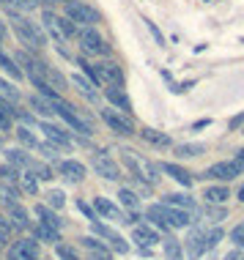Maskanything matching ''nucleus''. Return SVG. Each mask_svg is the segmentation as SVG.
Returning <instances> with one entry per match:
<instances>
[{
	"mask_svg": "<svg viewBox=\"0 0 244 260\" xmlns=\"http://www.w3.org/2000/svg\"><path fill=\"white\" fill-rule=\"evenodd\" d=\"M3 153H6V161H9L11 167H17L19 173H22V170H30L33 159H30V153H27L22 145H19V148H6Z\"/></svg>",
	"mask_w": 244,
	"mask_h": 260,
	"instance_id": "nucleus-19",
	"label": "nucleus"
},
{
	"mask_svg": "<svg viewBox=\"0 0 244 260\" xmlns=\"http://www.w3.org/2000/svg\"><path fill=\"white\" fill-rule=\"evenodd\" d=\"M58 173L64 175V178H69L72 184H80L82 178H85V165L77 159H60L58 161Z\"/></svg>",
	"mask_w": 244,
	"mask_h": 260,
	"instance_id": "nucleus-17",
	"label": "nucleus"
},
{
	"mask_svg": "<svg viewBox=\"0 0 244 260\" xmlns=\"http://www.w3.org/2000/svg\"><path fill=\"white\" fill-rule=\"evenodd\" d=\"M27 107L36 112V115H41V121H44V118H52V115H55L52 102L47 99V96H41V93H33L30 99H27Z\"/></svg>",
	"mask_w": 244,
	"mask_h": 260,
	"instance_id": "nucleus-24",
	"label": "nucleus"
},
{
	"mask_svg": "<svg viewBox=\"0 0 244 260\" xmlns=\"http://www.w3.org/2000/svg\"><path fill=\"white\" fill-rule=\"evenodd\" d=\"M140 137L148 145H154V148H170L173 145V140L167 137L165 132H157V129H140Z\"/></svg>",
	"mask_w": 244,
	"mask_h": 260,
	"instance_id": "nucleus-30",
	"label": "nucleus"
},
{
	"mask_svg": "<svg viewBox=\"0 0 244 260\" xmlns=\"http://www.w3.org/2000/svg\"><path fill=\"white\" fill-rule=\"evenodd\" d=\"M90 230H94V236L104 238V241H107V247H113L115 252H121V255H124V252H129V244L124 241V238L118 236L115 230L110 228V224H104L102 219H94V222H90Z\"/></svg>",
	"mask_w": 244,
	"mask_h": 260,
	"instance_id": "nucleus-10",
	"label": "nucleus"
},
{
	"mask_svg": "<svg viewBox=\"0 0 244 260\" xmlns=\"http://www.w3.org/2000/svg\"><path fill=\"white\" fill-rule=\"evenodd\" d=\"M14 3H17V11H36L41 0H14Z\"/></svg>",
	"mask_w": 244,
	"mask_h": 260,
	"instance_id": "nucleus-48",
	"label": "nucleus"
},
{
	"mask_svg": "<svg viewBox=\"0 0 244 260\" xmlns=\"http://www.w3.org/2000/svg\"><path fill=\"white\" fill-rule=\"evenodd\" d=\"M99 118L104 121V126H107L110 132H115L118 137L135 135V121H132L127 112H121L115 107H104V110H99Z\"/></svg>",
	"mask_w": 244,
	"mask_h": 260,
	"instance_id": "nucleus-6",
	"label": "nucleus"
},
{
	"mask_svg": "<svg viewBox=\"0 0 244 260\" xmlns=\"http://www.w3.org/2000/svg\"><path fill=\"white\" fill-rule=\"evenodd\" d=\"M0 9L9 11V14H17V3L14 0H0Z\"/></svg>",
	"mask_w": 244,
	"mask_h": 260,
	"instance_id": "nucleus-52",
	"label": "nucleus"
},
{
	"mask_svg": "<svg viewBox=\"0 0 244 260\" xmlns=\"http://www.w3.org/2000/svg\"><path fill=\"white\" fill-rule=\"evenodd\" d=\"M6 216L11 219V224L17 230H25V228H30V224H33L30 219H27V211L22 208V203H14V206H9V208H6Z\"/></svg>",
	"mask_w": 244,
	"mask_h": 260,
	"instance_id": "nucleus-26",
	"label": "nucleus"
},
{
	"mask_svg": "<svg viewBox=\"0 0 244 260\" xmlns=\"http://www.w3.org/2000/svg\"><path fill=\"white\" fill-rule=\"evenodd\" d=\"M80 241H82V247H85V252H88L90 260H113V252H110V247H107L104 241H99V238L85 236V238H80Z\"/></svg>",
	"mask_w": 244,
	"mask_h": 260,
	"instance_id": "nucleus-16",
	"label": "nucleus"
},
{
	"mask_svg": "<svg viewBox=\"0 0 244 260\" xmlns=\"http://www.w3.org/2000/svg\"><path fill=\"white\" fill-rule=\"evenodd\" d=\"M64 17H69L77 27H96V22H99V11L90 9L85 0H69V3H64Z\"/></svg>",
	"mask_w": 244,
	"mask_h": 260,
	"instance_id": "nucleus-5",
	"label": "nucleus"
},
{
	"mask_svg": "<svg viewBox=\"0 0 244 260\" xmlns=\"http://www.w3.org/2000/svg\"><path fill=\"white\" fill-rule=\"evenodd\" d=\"M30 230H33V236H36V241H44V244H58L60 241V230H55V228H47V224H30Z\"/></svg>",
	"mask_w": 244,
	"mask_h": 260,
	"instance_id": "nucleus-31",
	"label": "nucleus"
},
{
	"mask_svg": "<svg viewBox=\"0 0 244 260\" xmlns=\"http://www.w3.org/2000/svg\"><path fill=\"white\" fill-rule=\"evenodd\" d=\"M203 233H206V230L192 228V230H190V236H187L184 247H187V255H190V260H198V257L206 252V238H203Z\"/></svg>",
	"mask_w": 244,
	"mask_h": 260,
	"instance_id": "nucleus-18",
	"label": "nucleus"
},
{
	"mask_svg": "<svg viewBox=\"0 0 244 260\" xmlns=\"http://www.w3.org/2000/svg\"><path fill=\"white\" fill-rule=\"evenodd\" d=\"M231 241L236 244V247H244V222L236 224V228L231 230Z\"/></svg>",
	"mask_w": 244,
	"mask_h": 260,
	"instance_id": "nucleus-49",
	"label": "nucleus"
},
{
	"mask_svg": "<svg viewBox=\"0 0 244 260\" xmlns=\"http://www.w3.org/2000/svg\"><path fill=\"white\" fill-rule=\"evenodd\" d=\"M44 33H50L47 39H52L55 44H58V52L69 58V50H66L69 39L64 36V30H60V14H55V11H50V9L44 11Z\"/></svg>",
	"mask_w": 244,
	"mask_h": 260,
	"instance_id": "nucleus-9",
	"label": "nucleus"
},
{
	"mask_svg": "<svg viewBox=\"0 0 244 260\" xmlns=\"http://www.w3.org/2000/svg\"><path fill=\"white\" fill-rule=\"evenodd\" d=\"M14 135H17V140H19V145H22L25 151H36L39 140H36V135H33V132L27 129V126H19V129L14 132Z\"/></svg>",
	"mask_w": 244,
	"mask_h": 260,
	"instance_id": "nucleus-37",
	"label": "nucleus"
},
{
	"mask_svg": "<svg viewBox=\"0 0 244 260\" xmlns=\"http://www.w3.org/2000/svg\"><path fill=\"white\" fill-rule=\"evenodd\" d=\"M203 198H206V206H225L231 194H228V186H208Z\"/></svg>",
	"mask_w": 244,
	"mask_h": 260,
	"instance_id": "nucleus-33",
	"label": "nucleus"
},
{
	"mask_svg": "<svg viewBox=\"0 0 244 260\" xmlns=\"http://www.w3.org/2000/svg\"><path fill=\"white\" fill-rule=\"evenodd\" d=\"M0 99L17 107V104L22 102V90L17 88V82H14V80H6V77H0Z\"/></svg>",
	"mask_w": 244,
	"mask_h": 260,
	"instance_id": "nucleus-22",
	"label": "nucleus"
},
{
	"mask_svg": "<svg viewBox=\"0 0 244 260\" xmlns=\"http://www.w3.org/2000/svg\"><path fill=\"white\" fill-rule=\"evenodd\" d=\"M233 165H236V167H239V170L244 173V148H241V151H236V156H233Z\"/></svg>",
	"mask_w": 244,
	"mask_h": 260,
	"instance_id": "nucleus-53",
	"label": "nucleus"
},
{
	"mask_svg": "<svg viewBox=\"0 0 244 260\" xmlns=\"http://www.w3.org/2000/svg\"><path fill=\"white\" fill-rule=\"evenodd\" d=\"M14 233H17V228L11 224V219L6 214H0V236H6V238H11Z\"/></svg>",
	"mask_w": 244,
	"mask_h": 260,
	"instance_id": "nucleus-47",
	"label": "nucleus"
},
{
	"mask_svg": "<svg viewBox=\"0 0 244 260\" xmlns=\"http://www.w3.org/2000/svg\"><path fill=\"white\" fill-rule=\"evenodd\" d=\"M44 198H47V206H50L52 211L66 208V194L60 192V189H52V192H47V194H44Z\"/></svg>",
	"mask_w": 244,
	"mask_h": 260,
	"instance_id": "nucleus-40",
	"label": "nucleus"
},
{
	"mask_svg": "<svg viewBox=\"0 0 244 260\" xmlns=\"http://www.w3.org/2000/svg\"><path fill=\"white\" fill-rule=\"evenodd\" d=\"M200 153H206V145H200V143H181V145H176V156H181V159H192V156H200Z\"/></svg>",
	"mask_w": 244,
	"mask_h": 260,
	"instance_id": "nucleus-36",
	"label": "nucleus"
},
{
	"mask_svg": "<svg viewBox=\"0 0 244 260\" xmlns=\"http://www.w3.org/2000/svg\"><path fill=\"white\" fill-rule=\"evenodd\" d=\"M162 252H165V260H184V247H181V241H176V238H165Z\"/></svg>",
	"mask_w": 244,
	"mask_h": 260,
	"instance_id": "nucleus-35",
	"label": "nucleus"
},
{
	"mask_svg": "<svg viewBox=\"0 0 244 260\" xmlns=\"http://www.w3.org/2000/svg\"><path fill=\"white\" fill-rule=\"evenodd\" d=\"M6 260H25V257H22V255H19V252H17V249H14V247H11V249H9V257H6Z\"/></svg>",
	"mask_w": 244,
	"mask_h": 260,
	"instance_id": "nucleus-55",
	"label": "nucleus"
},
{
	"mask_svg": "<svg viewBox=\"0 0 244 260\" xmlns=\"http://www.w3.org/2000/svg\"><path fill=\"white\" fill-rule=\"evenodd\" d=\"M118 203H121L127 211H137V206H140V200H137L135 189H121L118 192Z\"/></svg>",
	"mask_w": 244,
	"mask_h": 260,
	"instance_id": "nucleus-38",
	"label": "nucleus"
},
{
	"mask_svg": "<svg viewBox=\"0 0 244 260\" xmlns=\"http://www.w3.org/2000/svg\"><path fill=\"white\" fill-rule=\"evenodd\" d=\"M36 151L41 153V156H47V159H58V153H60V151L55 148L52 143H47V140H44V143H39V145H36Z\"/></svg>",
	"mask_w": 244,
	"mask_h": 260,
	"instance_id": "nucleus-46",
	"label": "nucleus"
},
{
	"mask_svg": "<svg viewBox=\"0 0 244 260\" xmlns=\"http://www.w3.org/2000/svg\"><path fill=\"white\" fill-rule=\"evenodd\" d=\"M94 211L99 214V219H113V222H124V224H127V214H124V208L115 206V203L107 200V198H96L94 200Z\"/></svg>",
	"mask_w": 244,
	"mask_h": 260,
	"instance_id": "nucleus-12",
	"label": "nucleus"
},
{
	"mask_svg": "<svg viewBox=\"0 0 244 260\" xmlns=\"http://www.w3.org/2000/svg\"><path fill=\"white\" fill-rule=\"evenodd\" d=\"M27 173H33L39 181L55 178V175H52V167H50V165H41V161H36V159H33V165H30V170H27Z\"/></svg>",
	"mask_w": 244,
	"mask_h": 260,
	"instance_id": "nucleus-41",
	"label": "nucleus"
},
{
	"mask_svg": "<svg viewBox=\"0 0 244 260\" xmlns=\"http://www.w3.org/2000/svg\"><path fill=\"white\" fill-rule=\"evenodd\" d=\"M39 129H41V135H44L47 143H52L55 148H58L60 153H69L74 148V137H72V132H66V129H60V126H55L50 121H39Z\"/></svg>",
	"mask_w": 244,
	"mask_h": 260,
	"instance_id": "nucleus-7",
	"label": "nucleus"
},
{
	"mask_svg": "<svg viewBox=\"0 0 244 260\" xmlns=\"http://www.w3.org/2000/svg\"><path fill=\"white\" fill-rule=\"evenodd\" d=\"M17 189L22 194H39V178L33 173L22 170V173H19V178H17Z\"/></svg>",
	"mask_w": 244,
	"mask_h": 260,
	"instance_id": "nucleus-32",
	"label": "nucleus"
},
{
	"mask_svg": "<svg viewBox=\"0 0 244 260\" xmlns=\"http://www.w3.org/2000/svg\"><path fill=\"white\" fill-rule=\"evenodd\" d=\"M0 148H3V132H0Z\"/></svg>",
	"mask_w": 244,
	"mask_h": 260,
	"instance_id": "nucleus-59",
	"label": "nucleus"
},
{
	"mask_svg": "<svg viewBox=\"0 0 244 260\" xmlns=\"http://www.w3.org/2000/svg\"><path fill=\"white\" fill-rule=\"evenodd\" d=\"M33 214L39 216V222L41 224H47V228H55V230H64V219H60L55 211L47 206V203H39L36 208H33Z\"/></svg>",
	"mask_w": 244,
	"mask_h": 260,
	"instance_id": "nucleus-20",
	"label": "nucleus"
},
{
	"mask_svg": "<svg viewBox=\"0 0 244 260\" xmlns=\"http://www.w3.org/2000/svg\"><path fill=\"white\" fill-rule=\"evenodd\" d=\"M104 99L110 102V107H115V110H121V112H127V115H129L132 102H129L127 90H124L121 85H104Z\"/></svg>",
	"mask_w": 244,
	"mask_h": 260,
	"instance_id": "nucleus-15",
	"label": "nucleus"
},
{
	"mask_svg": "<svg viewBox=\"0 0 244 260\" xmlns=\"http://www.w3.org/2000/svg\"><path fill=\"white\" fill-rule=\"evenodd\" d=\"M239 200L244 203V186H241V192H239Z\"/></svg>",
	"mask_w": 244,
	"mask_h": 260,
	"instance_id": "nucleus-58",
	"label": "nucleus"
},
{
	"mask_svg": "<svg viewBox=\"0 0 244 260\" xmlns=\"http://www.w3.org/2000/svg\"><path fill=\"white\" fill-rule=\"evenodd\" d=\"M17 178H19V170H17V167H11L9 161H6V165L0 167V181H9V184H17Z\"/></svg>",
	"mask_w": 244,
	"mask_h": 260,
	"instance_id": "nucleus-43",
	"label": "nucleus"
},
{
	"mask_svg": "<svg viewBox=\"0 0 244 260\" xmlns=\"http://www.w3.org/2000/svg\"><path fill=\"white\" fill-rule=\"evenodd\" d=\"M96 72H99V82H102V85H121L124 88V72H121L118 63L99 60V63H96Z\"/></svg>",
	"mask_w": 244,
	"mask_h": 260,
	"instance_id": "nucleus-11",
	"label": "nucleus"
},
{
	"mask_svg": "<svg viewBox=\"0 0 244 260\" xmlns=\"http://www.w3.org/2000/svg\"><path fill=\"white\" fill-rule=\"evenodd\" d=\"M239 260H244V255H241V257H239Z\"/></svg>",
	"mask_w": 244,
	"mask_h": 260,
	"instance_id": "nucleus-61",
	"label": "nucleus"
},
{
	"mask_svg": "<svg viewBox=\"0 0 244 260\" xmlns=\"http://www.w3.org/2000/svg\"><path fill=\"white\" fill-rule=\"evenodd\" d=\"M148 30H151V33H154V39L159 41V44H165V39H162V33H159V30H157V25H154V22H148Z\"/></svg>",
	"mask_w": 244,
	"mask_h": 260,
	"instance_id": "nucleus-54",
	"label": "nucleus"
},
{
	"mask_svg": "<svg viewBox=\"0 0 244 260\" xmlns=\"http://www.w3.org/2000/svg\"><path fill=\"white\" fill-rule=\"evenodd\" d=\"M132 238L137 241V247H140L143 252H148L154 244H159V233L154 228H148V224H143V222L132 228Z\"/></svg>",
	"mask_w": 244,
	"mask_h": 260,
	"instance_id": "nucleus-14",
	"label": "nucleus"
},
{
	"mask_svg": "<svg viewBox=\"0 0 244 260\" xmlns=\"http://www.w3.org/2000/svg\"><path fill=\"white\" fill-rule=\"evenodd\" d=\"M77 44H80V52L88 55V58H104V55L110 52V44L102 39V33L96 30V27H80L77 30Z\"/></svg>",
	"mask_w": 244,
	"mask_h": 260,
	"instance_id": "nucleus-4",
	"label": "nucleus"
},
{
	"mask_svg": "<svg viewBox=\"0 0 244 260\" xmlns=\"http://www.w3.org/2000/svg\"><path fill=\"white\" fill-rule=\"evenodd\" d=\"M6 244H9V238H6V236H0V249H6Z\"/></svg>",
	"mask_w": 244,
	"mask_h": 260,
	"instance_id": "nucleus-57",
	"label": "nucleus"
},
{
	"mask_svg": "<svg viewBox=\"0 0 244 260\" xmlns=\"http://www.w3.org/2000/svg\"><path fill=\"white\" fill-rule=\"evenodd\" d=\"M90 165H94L96 175H102L104 181H118L121 178V167H118V161L110 156L107 151H96L94 159H90Z\"/></svg>",
	"mask_w": 244,
	"mask_h": 260,
	"instance_id": "nucleus-8",
	"label": "nucleus"
},
{
	"mask_svg": "<svg viewBox=\"0 0 244 260\" xmlns=\"http://www.w3.org/2000/svg\"><path fill=\"white\" fill-rule=\"evenodd\" d=\"M77 66H82V74H85L94 85H102V82H99V72H96V63L85 60V55H82V58H77Z\"/></svg>",
	"mask_w": 244,
	"mask_h": 260,
	"instance_id": "nucleus-39",
	"label": "nucleus"
},
{
	"mask_svg": "<svg viewBox=\"0 0 244 260\" xmlns=\"http://www.w3.org/2000/svg\"><path fill=\"white\" fill-rule=\"evenodd\" d=\"M52 110H55V115H58L69 129H72V135H80V137H90V135H94V126H90V121L82 115V110H77L74 104H69L64 96L52 102Z\"/></svg>",
	"mask_w": 244,
	"mask_h": 260,
	"instance_id": "nucleus-2",
	"label": "nucleus"
},
{
	"mask_svg": "<svg viewBox=\"0 0 244 260\" xmlns=\"http://www.w3.org/2000/svg\"><path fill=\"white\" fill-rule=\"evenodd\" d=\"M203 238H206V249H214L222 241V228H211L208 233H203Z\"/></svg>",
	"mask_w": 244,
	"mask_h": 260,
	"instance_id": "nucleus-44",
	"label": "nucleus"
},
{
	"mask_svg": "<svg viewBox=\"0 0 244 260\" xmlns=\"http://www.w3.org/2000/svg\"><path fill=\"white\" fill-rule=\"evenodd\" d=\"M60 30H64V36H66L69 41H72L74 36H77V30H80V27L74 25V22H72V19H69V17H60Z\"/></svg>",
	"mask_w": 244,
	"mask_h": 260,
	"instance_id": "nucleus-45",
	"label": "nucleus"
},
{
	"mask_svg": "<svg viewBox=\"0 0 244 260\" xmlns=\"http://www.w3.org/2000/svg\"><path fill=\"white\" fill-rule=\"evenodd\" d=\"M241 170L233 165V159L231 161H214L211 167H206V173H203V178H208V181H231V178H236Z\"/></svg>",
	"mask_w": 244,
	"mask_h": 260,
	"instance_id": "nucleus-13",
	"label": "nucleus"
},
{
	"mask_svg": "<svg viewBox=\"0 0 244 260\" xmlns=\"http://www.w3.org/2000/svg\"><path fill=\"white\" fill-rule=\"evenodd\" d=\"M162 203L165 206H173V208H181V211H190L192 216L198 214V203H195L190 194H165Z\"/></svg>",
	"mask_w": 244,
	"mask_h": 260,
	"instance_id": "nucleus-23",
	"label": "nucleus"
},
{
	"mask_svg": "<svg viewBox=\"0 0 244 260\" xmlns=\"http://www.w3.org/2000/svg\"><path fill=\"white\" fill-rule=\"evenodd\" d=\"M0 72H6V74H9L14 82H17V80H22V69L17 66L14 55H9V52L3 50V41H0Z\"/></svg>",
	"mask_w": 244,
	"mask_h": 260,
	"instance_id": "nucleus-25",
	"label": "nucleus"
},
{
	"mask_svg": "<svg viewBox=\"0 0 244 260\" xmlns=\"http://www.w3.org/2000/svg\"><path fill=\"white\" fill-rule=\"evenodd\" d=\"M241 255H239V252H231V255H225V260H239Z\"/></svg>",
	"mask_w": 244,
	"mask_h": 260,
	"instance_id": "nucleus-56",
	"label": "nucleus"
},
{
	"mask_svg": "<svg viewBox=\"0 0 244 260\" xmlns=\"http://www.w3.org/2000/svg\"><path fill=\"white\" fill-rule=\"evenodd\" d=\"M52 3H69V0H52Z\"/></svg>",
	"mask_w": 244,
	"mask_h": 260,
	"instance_id": "nucleus-60",
	"label": "nucleus"
},
{
	"mask_svg": "<svg viewBox=\"0 0 244 260\" xmlns=\"http://www.w3.org/2000/svg\"><path fill=\"white\" fill-rule=\"evenodd\" d=\"M72 85L77 88V90H80L82 96H85L88 102H96V99H99V93H96V85L88 80L85 74H72Z\"/></svg>",
	"mask_w": 244,
	"mask_h": 260,
	"instance_id": "nucleus-29",
	"label": "nucleus"
},
{
	"mask_svg": "<svg viewBox=\"0 0 244 260\" xmlns=\"http://www.w3.org/2000/svg\"><path fill=\"white\" fill-rule=\"evenodd\" d=\"M55 252H58V257L60 260H80V252L72 247V244H55Z\"/></svg>",
	"mask_w": 244,
	"mask_h": 260,
	"instance_id": "nucleus-42",
	"label": "nucleus"
},
{
	"mask_svg": "<svg viewBox=\"0 0 244 260\" xmlns=\"http://www.w3.org/2000/svg\"><path fill=\"white\" fill-rule=\"evenodd\" d=\"M47 85H50L58 96H64L66 93V77L58 72V69H52V66H47Z\"/></svg>",
	"mask_w": 244,
	"mask_h": 260,
	"instance_id": "nucleus-34",
	"label": "nucleus"
},
{
	"mask_svg": "<svg viewBox=\"0 0 244 260\" xmlns=\"http://www.w3.org/2000/svg\"><path fill=\"white\" fill-rule=\"evenodd\" d=\"M121 159H124V165L132 170V175H135L140 184H148V186H154L157 181H159V167L157 165H151L148 159H143V156H137L135 151H129V148H124L121 151Z\"/></svg>",
	"mask_w": 244,
	"mask_h": 260,
	"instance_id": "nucleus-3",
	"label": "nucleus"
},
{
	"mask_svg": "<svg viewBox=\"0 0 244 260\" xmlns=\"http://www.w3.org/2000/svg\"><path fill=\"white\" fill-rule=\"evenodd\" d=\"M22 200V192L17 189V184H9V181H0V206L9 208L14 203Z\"/></svg>",
	"mask_w": 244,
	"mask_h": 260,
	"instance_id": "nucleus-28",
	"label": "nucleus"
},
{
	"mask_svg": "<svg viewBox=\"0 0 244 260\" xmlns=\"http://www.w3.org/2000/svg\"><path fill=\"white\" fill-rule=\"evenodd\" d=\"M206 214L211 216V222L225 219V208H222V206H206Z\"/></svg>",
	"mask_w": 244,
	"mask_h": 260,
	"instance_id": "nucleus-50",
	"label": "nucleus"
},
{
	"mask_svg": "<svg viewBox=\"0 0 244 260\" xmlns=\"http://www.w3.org/2000/svg\"><path fill=\"white\" fill-rule=\"evenodd\" d=\"M11 30L17 41L22 44V50H30V52H44V47L50 44V39H47L44 27L39 22H33L30 17H25V14H11Z\"/></svg>",
	"mask_w": 244,
	"mask_h": 260,
	"instance_id": "nucleus-1",
	"label": "nucleus"
},
{
	"mask_svg": "<svg viewBox=\"0 0 244 260\" xmlns=\"http://www.w3.org/2000/svg\"><path fill=\"white\" fill-rule=\"evenodd\" d=\"M159 170H162V173H167L173 181H178L181 186H187V189L192 186V173H187L184 167L173 165V161H162V165H159Z\"/></svg>",
	"mask_w": 244,
	"mask_h": 260,
	"instance_id": "nucleus-21",
	"label": "nucleus"
},
{
	"mask_svg": "<svg viewBox=\"0 0 244 260\" xmlns=\"http://www.w3.org/2000/svg\"><path fill=\"white\" fill-rule=\"evenodd\" d=\"M14 249H17L25 260H41V249H39L36 238H19V241L14 244Z\"/></svg>",
	"mask_w": 244,
	"mask_h": 260,
	"instance_id": "nucleus-27",
	"label": "nucleus"
},
{
	"mask_svg": "<svg viewBox=\"0 0 244 260\" xmlns=\"http://www.w3.org/2000/svg\"><path fill=\"white\" fill-rule=\"evenodd\" d=\"M77 208L82 211V214H85L88 216V219L90 222H94V219H99V214H96V211H94V206H88V203L85 200H77Z\"/></svg>",
	"mask_w": 244,
	"mask_h": 260,
	"instance_id": "nucleus-51",
	"label": "nucleus"
}]
</instances>
